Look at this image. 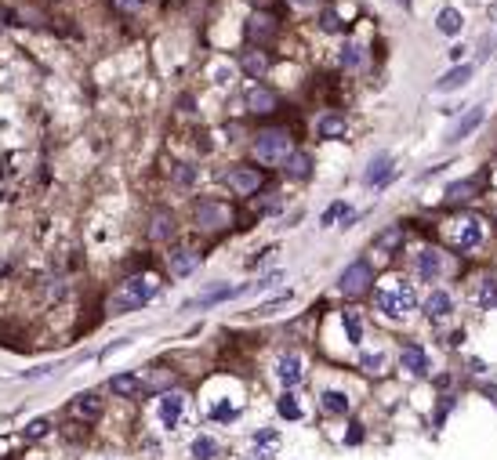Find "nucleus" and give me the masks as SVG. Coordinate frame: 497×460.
<instances>
[{
    "label": "nucleus",
    "instance_id": "21",
    "mask_svg": "<svg viewBox=\"0 0 497 460\" xmlns=\"http://www.w3.org/2000/svg\"><path fill=\"white\" fill-rule=\"evenodd\" d=\"M149 236H152V239H171V236H174V218H171V210H157V214H152Z\"/></svg>",
    "mask_w": 497,
    "mask_h": 460
},
{
    "label": "nucleus",
    "instance_id": "26",
    "mask_svg": "<svg viewBox=\"0 0 497 460\" xmlns=\"http://www.w3.org/2000/svg\"><path fill=\"white\" fill-rule=\"evenodd\" d=\"M389 171H392V160H389V156H378L374 163L367 167V178H363V181H367V185H381L385 178H392Z\"/></svg>",
    "mask_w": 497,
    "mask_h": 460
},
{
    "label": "nucleus",
    "instance_id": "18",
    "mask_svg": "<svg viewBox=\"0 0 497 460\" xmlns=\"http://www.w3.org/2000/svg\"><path fill=\"white\" fill-rule=\"evenodd\" d=\"M450 309H454V301H450L447 290H436V294L425 301V316H428V319H447Z\"/></svg>",
    "mask_w": 497,
    "mask_h": 460
},
{
    "label": "nucleus",
    "instance_id": "42",
    "mask_svg": "<svg viewBox=\"0 0 497 460\" xmlns=\"http://www.w3.org/2000/svg\"><path fill=\"white\" fill-rule=\"evenodd\" d=\"M320 22H323L327 33H337V29H341V22H337V15H334V11H323V18H320Z\"/></svg>",
    "mask_w": 497,
    "mask_h": 460
},
{
    "label": "nucleus",
    "instance_id": "22",
    "mask_svg": "<svg viewBox=\"0 0 497 460\" xmlns=\"http://www.w3.org/2000/svg\"><path fill=\"white\" fill-rule=\"evenodd\" d=\"M436 29H440L443 37H457L461 33V11L457 8H443L436 15Z\"/></svg>",
    "mask_w": 497,
    "mask_h": 460
},
{
    "label": "nucleus",
    "instance_id": "2",
    "mask_svg": "<svg viewBox=\"0 0 497 460\" xmlns=\"http://www.w3.org/2000/svg\"><path fill=\"white\" fill-rule=\"evenodd\" d=\"M374 301H378V312H385L389 319H407L418 309V294H414V287L407 280L381 283L378 294H374Z\"/></svg>",
    "mask_w": 497,
    "mask_h": 460
},
{
    "label": "nucleus",
    "instance_id": "14",
    "mask_svg": "<svg viewBox=\"0 0 497 460\" xmlns=\"http://www.w3.org/2000/svg\"><path fill=\"white\" fill-rule=\"evenodd\" d=\"M196 268H200V254L196 251H174L171 254V275H178V280L193 275Z\"/></svg>",
    "mask_w": 497,
    "mask_h": 460
},
{
    "label": "nucleus",
    "instance_id": "29",
    "mask_svg": "<svg viewBox=\"0 0 497 460\" xmlns=\"http://www.w3.org/2000/svg\"><path fill=\"white\" fill-rule=\"evenodd\" d=\"M284 167H287V174H291V178H308V171H313V160H308L305 152H294V156H291Z\"/></svg>",
    "mask_w": 497,
    "mask_h": 460
},
{
    "label": "nucleus",
    "instance_id": "45",
    "mask_svg": "<svg viewBox=\"0 0 497 460\" xmlns=\"http://www.w3.org/2000/svg\"><path fill=\"white\" fill-rule=\"evenodd\" d=\"M294 4H301V8H313V4H320V0H294Z\"/></svg>",
    "mask_w": 497,
    "mask_h": 460
},
{
    "label": "nucleus",
    "instance_id": "19",
    "mask_svg": "<svg viewBox=\"0 0 497 460\" xmlns=\"http://www.w3.org/2000/svg\"><path fill=\"white\" fill-rule=\"evenodd\" d=\"M483 116H486V109L483 105H476V109H469V113H464V120H461V124L454 127V134H450V142H461V138H469L479 124H483Z\"/></svg>",
    "mask_w": 497,
    "mask_h": 460
},
{
    "label": "nucleus",
    "instance_id": "10",
    "mask_svg": "<svg viewBox=\"0 0 497 460\" xmlns=\"http://www.w3.org/2000/svg\"><path fill=\"white\" fill-rule=\"evenodd\" d=\"M157 410H160V420H164L167 427H174V424L182 420V413H185V395H182V391H164Z\"/></svg>",
    "mask_w": 497,
    "mask_h": 460
},
{
    "label": "nucleus",
    "instance_id": "33",
    "mask_svg": "<svg viewBox=\"0 0 497 460\" xmlns=\"http://www.w3.org/2000/svg\"><path fill=\"white\" fill-rule=\"evenodd\" d=\"M279 417H284V420H301V406L294 403L291 395H284V398H279Z\"/></svg>",
    "mask_w": 497,
    "mask_h": 460
},
{
    "label": "nucleus",
    "instance_id": "39",
    "mask_svg": "<svg viewBox=\"0 0 497 460\" xmlns=\"http://www.w3.org/2000/svg\"><path fill=\"white\" fill-rule=\"evenodd\" d=\"M48 427H51L48 420H29V424H26V439H44Z\"/></svg>",
    "mask_w": 497,
    "mask_h": 460
},
{
    "label": "nucleus",
    "instance_id": "13",
    "mask_svg": "<svg viewBox=\"0 0 497 460\" xmlns=\"http://www.w3.org/2000/svg\"><path fill=\"white\" fill-rule=\"evenodd\" d=\"M472 301L479 309H493L497 304V275H479L476 287H472Z\"/></svg>",
    "mask_w": 497,
    "mask_h": 460
},
{
    "label": "nucleus",
    "instance_id": "9",
    "mask_svg": "<svg viewBox=\"0 0 497 460\" xmlns=\"http://www.w3.org/2000/svg\"><path fill=\"white\" fill-rule=\"evenodd\" d=\"M276 29H279V22L269 11H255L251 18H247V37L258 40V44H265L269 37H276Z\"/></svg>",
    "mask_w": 497,
    "mask_h": 460
},
{
    "label": "nucleus",
    "instance_id": "3",
    "mask_svg": "<svg viewBox=\"0 0 497 460\" xmlns=\"http://www.w3.org/2000/svg\"><path fill=\"white\" fill-rule=\"evenodd\" d=\"M255 156H258L262 163H269V167L287 163V160L294 156V142H291V134H287L284 127H265V131H258V138H255Z\"/></svg>",
    "mask_w": 497,
    "mask_h": 460
},
{
    "label": "nucleus",
    "instance_id": "7",
    "mask_svg": "<svg viewBox=\"0 0 497 460\" xmlns=\"http://www.w3.org/2000/svg\"><path fill=\"white\" fill-rule=\"evenodd\" d=\"M225 178H229V185H233L240 196H251V192L262 189V174H258V167H243V163H240V167H233Z\"/></svg>",
    "mask_w": 497,
    "mask_h": 460
},
{
    "label": "nucleus",
    "instance_id": "28",
    "mask_svg": "<svg viewBox=\"0 0 497 460\" xmlns=\"http://www.w3.org/2000/svg\"><path fill=\"white\" fill-rule=\"evenodd\" d=\"M240 290H233V287H214L211 294H203V297H196L193 301V309H211V304H218V301H225V297H236Z\"/></svg>",
    "mask_w": 497,
    "mask_h": 460
},
{
    "label": "nucleus",
    "instance_id": "32",
    "mask_svg": "<svg viewBox=\"0 0 497 460\" xmlns=\"http://www.w3.org/2000/svg\"><path fill=\"white\" fill-rule=\"evenodd\" d=\"M399 243H403V229H385V232L378 236V247H381V251H396Z\"/></svg>",
    "mask_w": 497,
    "mask_h": 460
},
{
    "label": "nucleus",
    "instance_id": "4",
    "mask_svg": "<svg viewBox=\"0 0 497 460\" xmlns=\"http://www.w3.org/2000/svg\"><path fill=\"white\" fill-rule=\"evenodd\" d=\"M152 297H157V283L152 280H142V275H135V280H128L120 287L116 294V312H131V309H142V304H149Z\"/></svg>",
    "mask_w": 497,
    "mask_h": 460
},
{
    "label": "nucleus",
    "instance_id": "47",
    "mask_svg": "<svg viewBox=\"0 0 497 460\" xmlns=\"http://www.w3.org/2000/svg\"><path fill=\"white\" fill-rule=\"evenodd\" d=\"M399 4H403V8H411V0H399Z\"/></svg>",
    "mask_w": 497,
    "mask_h": 460
},
{
    "label": "nucleus",
    "instance_id": "1",
    "mask_svg": "<svg viewBox=\"0 0 497 460\" xmlns=\"http://www.w3.org/2000/svg\"><path fill=\"white\" fill-rule=\"evenodd\" d=\"M443 232H447V243L454 251H461V254H472L476 247H483V239H486L483 218H479V214H469V210L454 214V218L443 225Z\"/></svg>",
    "mask_w": 497,
    "mask_h": 460
},
{
    "label": "nucleus",
    "instance_id": "17",
    "mask_svg": "<svg viewBox=\"0 0 497 460\" xmlns=\"http://www.w3.org/2000/svg\"><path fill=\"white\" fill-rule=\"evenodd\" d=\"M73 413H77V417H84V420H99V413H102L99 395H95V391L77 395V398H73Z\"/></svg>",
    "mask_w": 497,
    "mask_h": 460
},
{
    "label": "nucleus",
    "instance_id": "11",
    "mask_svg": "<svg viewBox=\"0 0 497 460\" xmlns=\"http://www.w3.org/2000/svg\"><path fill=\"white\" fill-rule=\"evenodd\" d=\"M269 66H272V58H269L262 47H247V51L240 54V69H243L247 76H265Z\"/></svg>",
    "mask_w": 497,
    "mask_h": 460
},
{
    "label": "nucleus",
    "instance_id": "46",
    "mask_svg": "<svg viewBox=\"0 0 497 460\" xmlns=\"http://www.w3.org/2000/svg\"><path fill=\"white\" fill-rule=\"evenodd\" d=\"M490 18H497V4H493V8H490Z\"/></svg>",
    "mask_w": 497,
    "mask_h": 460
},
{
    "label": "nucleus",
    "instance_id": "40",
    "mask_svg": "<svg viewBox=\"0 0 497 460\" xmlns=\"http://www.w3.org/2000/svg\"><path fill=\"white\" fill-rule=\"evenodd\" d=\"M193 178H196V171H193V167H185V163L174 171V181H178L182 189H185V185H193Z\"/></svg>",
    "mask_w": 497,
    "mask_h": 460
},
{
    "label": "nucleus",
    "instance_id": "34",
    "mask_svg": "<svg viewBox=\"0 0 497 460\" xmlns=\"http://www.w3.org/2000/svg\"><path fill=\"white\" fill-rule=\"evenodd\" d=\"M345 319V330H349V341L352 345H359V337H363V323H359V316H352V312H345L341 316Z\"/></svg>",
    "mask_w": 497,
    "mask_h": 460
},
{
    "label": "nucleus",
    "instance_id": "15",
    "mask_svg": "<svg viewBox=\"0 0 497 460\" xmlns=\"http://www.w3.org/2000/svg\"><path fill=\"white\" fill-rule=\"evenodd\" d=\"M403 366H407L414 377H425L428 374V352L421 345H407L403 348Z\"/></svg>",
    "mask_w": 497,
    "mask_h": 460
},
{
    "label": "nucleus",
    "instance_id": "5",
    "mask_svg": "<svg viewBox=\"0 0 497 460\" xmlns=\"http://www.w3.org/2000/svg\"><path fill=\"white\" fill-rule=\"evenodd\" d=\"M370 283H374V268H370V261H352L345 272H341L337 290L345 294V297H356V294H363Z\"/></svg>",
    "mask_w": 497,
    "mask_h": 460
},
{
    "label": "nucleus",
    "instance_id": "12",
    "mask_svg": "<svg viewBox=\"0 0 497 460\" xmlns=\"http://www.w3.org/2000/svg\"><path fill=\"white\" fill-rule=\"evenodd\" d=\"M301 374H305L301 355H284V359H279V366H276V377H279V384H284V388L301 384Z\"/></svg>",
    "mask_w": 497,
    "mask_h": 460
},
{
    "label": "nucleus",
    "instance_id": "43",
    "mask_svg": "<svg viewBox=\"0 0 497 460\" xmlns=\"http://www.w3.org/2000/svg\"><path fill=\"white\" fill-rule=\"evenodd\" d=\"M167 384H171V377H167V374H152V381H149L145 388H149V391H160V388H167Z\"/></svg>",
    "mask_w": 497,
    "mask_h": 460
},
{
    "label": "nucleus",
    "instance_id": "37",
    "mask_svg": "<svg viewBox=\"0 0 497 460\" xmlns=\"http://www.w3.org/2000/svg\"><path fill=\"white\" fill-rule=\"evenodd\" d=\"M359 362H363V370H367V374H378L381 366H385V355H381V352H370V355H363Z\"/></svg>",
    "mask_w": 497,
    "mask_h": 460
},
{
    "label": "nucleus",
    "instance_id": "8",
    "mask_svg": "<svg viewBox=\"0 0 497 460\" xmlns=\"http://www.w3.org/2000/svg\"><path fill=\"white\" fill-rule=\"evenodd\" d=\"M447 268V258L436 247H421L418 251V280H440Z\"/></svg>",
    "mask_w": 497,
    "mask_h": 460
},
{
    "label": "nucleus",
    "instance_id": "16",
    "mask_svg": "<svg viewBox=\"0 0 497 460\" xmlns=\"http://www.w3.org/2000/svg\"><path fill=\"white\" fill-rule=\"evenodd\" d=\"M476 76V66H457V69H450V73H443L440 80H436V91H457V87H464Z\"/></svg>",
    "mask_w": 497,
    "mask_h": 460
},
{
    "label": "nucleus",
    "instance_id": "35",
    "mask_svg": "<svg viewBox=\"0 0 497 460\" xmlns=\"http://www.w3.org/2000/svg\"><path fill=\"white\" fill-rule=\"evenodd\" d=\"M109 4H113V11H120V15H138L145 0H109Z\"/></svg>",
    "mask_w": 497,
    "mask_h": 460
},
{
    "label": "nucleus",
    "instance_id": "6",
    "mask_svg": "<svg viewBox=\"0 0 497 460\" xmlns=\"http://www.w3.org/2000/svg\"><path fill=\"white\" fill-rule=\"evenodd\" d=\"M233 222V210L218 200H200L196 203V225L207 229V232H222L225 225Z\"/></svg>",
    "mask_w": 497,
    "mask_h": 460
},
{
    "label": "nucleus",
    "instance_id": "36",
    "mask_svg": "<svg viewBox=\"0 0 497 460\" xmlns=\"http://www.w3.org/2000/svg\"><path fill=\"white\" fill-rule=\"evenodd\" d=\"M214 449H218V446H214L211 439H196V442H193V456H196V460H211Z\"/></svg>",
    "mask_w": 497,
    "mask_h": 460
},
{
    "label": "nucleus",
    "instance_id": "25",
    "mask_svg": "<svg viewBox=\"0 0 497 460\" xmlns=\"http://www.w3.org/2000/svg\"><path fill=\"white\" fill-rule=\"evenodd\" d=\"M251 442H255V453H258V456H272V453L279 449V435L269 432V427H265V432H255Z\"/></svg>",
    "mask_w": 497,
    "mask_h": 460
},
{
    "label": "nucleus",
    "instance_id": "30",
    "mask_svg": "<svg viewBox=\"0 0 497 460\" xmlns=\"http://www.w3.org/2000/svg\"><path fill=\"white\" fill-rule=\"evenodd\" d=\"M320 403H323V410H327V413H345V410H349V398L341 395V391H323Z\"/></svg>",
    "mask_w": 497,
    "mask_h": 460
},
{
    "label": "nucleus",
    "instance_id": "27",
    "mask_svg": "<svg viewBox=\"0 0 497 460\" xmlns=\"http://www.w3.org/2000/svg\"><path fill=\"white\" fill-rule=\"evenodd\" d=\"M320 134H323V138L345 134V116H341V113H327V116L320 120Z\"/></svg>",
    "mask_w": 497,
    "mask_h": 460
},
{
    "label": "nucleus",
    "instance_id": "41",
    "mask_svg": "<svg viewBox=\"0 0 497 460\" xmlns=\"http://www.w3.org/2000/svg\"><path fill=\"white\" fill-rule=\"evenodd\" d=\"M341 214H345V203H334V207H330V210L323 214V218H320V222H323V225H334V222L341 218Z\"/></svg>",
    "mask_w": 497,
    "mask_h": 460
},
{
    "label": "nucleus",
    "instance_id": "23",
    "mask_svg": "<svg viewBox=\"0 0 497 460\" xmlns=\"http://www.w3.org/2000/svg\"><path fill=\"white\" fill-rule=\"evenodd\" d=\"M109 388H113V395H138L142 391V381L135 377V374H116V377H109Z\"/></svg>",
    "mask_w": 497,
    "mask_h": 460
},
{
    "label": "nucleus",
    "instance_id": "31",
    "mask_svg": "<svg viewBox=\"0 0 497 460\" xmlns=\"http://www.w3.org/2000/svg\"><path fill=\"white\" fill-rule=\"evenodd\" d=\"M363 47H356V44H349L345 51H341V66H345V69H363Z\"/></svg>",
    "mask_w": 497,
    "mask_h": 460
},
{
    "label": "nucleus",
    "instance_id": "44",
    "mask_svg": "<svg viewBox=\"0 0 497 460\" xmlns=\"http://www.w3.org/2000/svg\"><path fill=\"white\" fill-rule=\"evenodd\" d=\"M363 439V427L359 424H352V432H349V442H359Z\"/></svg>",
    "mask_w": 497,
    "mask_h": 460
},
{
    "label": "nucleus",
    "instance_id": "24",
    "mask_svg": "<svg viewBox=\"0 0 497 460\" xmlns=\"http://www.w3.org/2000/svg\"><path fill=\"white\" fill-rule=\"evenodd\" d=\"M479 192L476 181H454V185H447V203H464V200H472Z\"/></svg>",
    "mask_w": 497,
    "mask_h": 460
},
{
    "label": "nucleus",
    "instance_id": "38",
    "mask_svg": "<svg viewBox=\"0 0 497 460\" xmlns=\"http://www.w3.org/2000/svg\"><path fill=\"white\" fill-rule=\"evenodd\" d=\"M236 413H240V410H236L233 403H218V406L211 410V417H214V420H236Z\"/></svg>",
    "mask_w": 497,
    "mask_h": 460
},
{
    "label": "nucleus",
    "instance_id": "20",
    "mask_svg": "<svg viewBox=\"0 0 497 460\" xmlns=\"http://www.w3.org/2000/svg\"><path fill=\"white\" fill-rule=\"evenodd\" d=\"M247 109H251V113H272L276 109V95L269 87H251V95H247Z\"/></svg>",
    "mask_w": 497,
    "mask_h": 460
}]
</instances>
